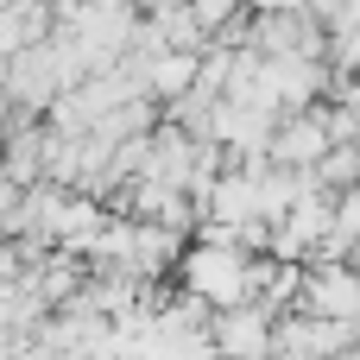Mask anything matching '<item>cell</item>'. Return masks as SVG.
<instances>
[{
    "mask_svg": "<svg viewBox=\"0 0 360 360\" xmlns=\"http://www.w3.org/2000/svg\"><path fill=\"white\" fill-rule=\"evenodd\" d=\"M209 342H215V354H221V360H272V354H278V316L259 310V304H247V310H221L215 329H209Z\"/></svg>",
    "mask_w": 360,
    "mask_h": 360,
    "instance_id": "cell-2",
    "label": "cell"
},
{
    "mask_svg": "<svg viewBox=\"0 0 360 360\" xmlns=\"http://www.w3.org/2000/svg\"><path fill=\"white\" fill-rule=\"evenodd\" d=\"M184 278H190V297H202L215 310H247L253 304V259L234 253V247H196L184 259Z\"/></svg>",
    "mask_w": 360,
    "mask_h": 360,
    "instance_id": "cell-1",
    "label": "cell"
},
{
    "mask_svg": "<svg viewBox=\"0 0 360 360\" xmlns=\"http://www.w3.org/2000/svg\"><path fill=\"white\" fill-rule=\"evenodd\" d=\"M19 228H25V190L0 177V234H19Z\"/></svg>",
    "mask_w": 360,
    "mask_h": 360,
    "instance_id": "cell-5",
    "label": "cell"
},
{
    "mask_svg": "<svg viewBox=\"0 0 360 360\" xmlns=\"http://www.w3.org/2000/svg\"><path fill=\"white\" fill-rule=\"evenodd\" d=\"M304 316L360 323V272H348V266H310L304 272Z\"/></svg>",
    "mask_w": 360,
    "mask_h": 360,
    "instance_id": "cell-4",
    "label": "cell"
},
{
    "mask_svg": "<svg viewBox=\"0 0 360 360\" xmlns=\"http://www.w3.org/2000/svg\"><path fill=\"white\" fill-rule=\"evenodd\" d=\"M329 152H335V139H329V127H323V108L285 114L278 133H272V165H278V171H304V177H310Z\"/></svg>",
    "mask_w": 360,
    "mask_h": 360,
    "instance_id": "cell-3",
    "label": "cell"
}]
</instances>
